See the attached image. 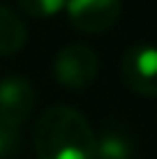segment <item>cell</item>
<instances>
[{"label":"cell","mask_w":157,"mask_h":159,"mask_svg":"<svg viewBox=\"0 0 157 159\" xmlns=\"http://www.w3.org/2000/svg\"><path fill=\"white\" fill-rule=\"evenodd\" d=\"M39 159H93L95 131L83 113L58 104L42 113L32 131Z\"/></svg>","instance_id":"6da1fadb"},{"label":"cell","mask_w":157,"mask_h":159,"mask_svg":"<svg viewBox=\"0 0 157 159\" xmlns=\"http://www.w3.org/2000/svg\"><path fill=\"white\" fill-rule=\"evenodd\" d=\"M99 72V58L85 44H69L53 58V76L69 90H85Z\"/></svg>","instance_id":"7a4b0ae2"},{"label":"cell","mask_w":157,"mask_h":159,"mask_svg":"<svg viewBox=\"0 0 157 159\" xmlns=\"http://www.w3.org/2000/svg\"><path fill=\"white\" fill-rule=\"evenodd\" d=\"M120 76L132 92L141 97H157V46H129L120 60Z\"/></svg>","instance_id":"3957f363"},{"label":"cell","mask_w":157,"mask_h":159,"mask_svg":"<svg viewBox=\"0 0 157 159\" xmlns=\"http://www.w3.org/2000/svg\"><path fill=\"white\" fill-rule=\"evenodd\" d=\"M65 12L74 28L97 35L118 23L122 14V0H67Z\"/></svg>","instance_id":"277c9868"},{"label":"cell","mask_w":157,"mask_h":159,"mask_svg":"<svg viewBox=\"0 0 157 159\" xmlns=\"http://www.w3.org/2000/svg\"><path fill=\"white\" fill-rule=\"evenodd\" d=\"M35 106V90L23 76H5L0 81V118L23 125Z\"/></svg>","instance_id":"5b68a950"},{"label":"cell","mask_w":157,"mask_h":159,"mask_svg":"<svg viewBox=\"0 0 157 159\" xmlns=\"http://www.w3.org/2000/svg\"><path fill=\"white\" fill-rule=\"evenodd\" d=\"M28 30L21 16L0 2V56H14L23 48Z\"/></svg>","instance_id":"8992f818"},{"label":"cell","mask_w":157,"mask_h":159,"mask_svg":"<svg viewBox=\"0 0 157 159\" xmlns=\"http://www.w3.org/2000/svg\"><path fill=\"white\" fill-rule=\"evenodd\" d=\"M93 159H134V141L125 129L109 127L95 136Z\"/></svg>","instance_id":"52a82bcc"},{"label":"cell","mask_w":157,"mask_h":159,"mask_svg":"<svg viewBox=\"0 0 157 159\" xmlns=\"http://www.w3.org/2000/svg\"><path fill=\"white\" fill-rule=\"evenodd\" d=\"M21 148V125L0 118V159H14Z\"/></svg>","instance_id":"ba28073f"},{"label":"cell","mask_w":157,"mask_h":159,"mask_svg":"<svg viewBox=\"0 0 157 159\" xmlns=\"http://www.w3.org/2000/svg\"><path fill=\"white\" fill-rule=\"evenodd\" d=\"M19 7L32 19H53L65 12L67 0H16Z\"/></svg>","instance_id":"9c48e42d"}]
</instances>
